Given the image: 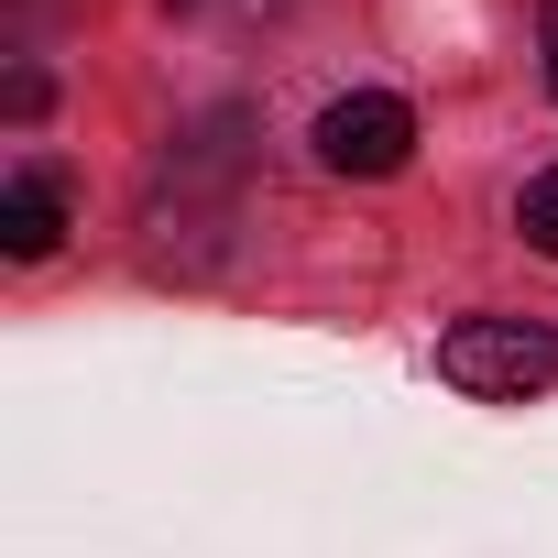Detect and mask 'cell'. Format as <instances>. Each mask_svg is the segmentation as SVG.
<instances>
[{"instance_id":"6da1fadb","label":"cell","mask_w":558,"mask_h":558,"mask_svg":"<svg viewBox=\"0 0 558 558\" xmlns=\"http://www.w3.org/2000/svg\"><path fill=\"white\" fill-rule=\"evenodd\" d=\"M438 373H449L460 395L525 405L536 384H558V329H536V318H460V329L438 340Z\"/></svg>"},{"instance_id":"7a4b0ae2","label":"cell","mask_w":558,"mask_h":558,"mask_svg":"<svg viewBox=\"0 0 558 558\" xmlns=\"http://www.w3.org/2000/svg\"><path fill=\"white\" fill-rule=\"evenodd\" d=\"M405 154H416V110L395 88H351V99L318 110V165L329 175H405Z\"/></svg>"},{"instance_id":"3957f363","label":"cell","mask_w":558,"mask_h":558,"mask_svg":"<svg viewBox=\"0 0 558 558\" xmlns=\"http://www.w3.org/2000/svg\"><path fill=\"white\" fill-rule=\"evenodd\" d=\"M66 241V197L45 186V175H12V186H0V252H12V263H45Z\"/></svg>"},{"instance_id":"277c9868","label":"cell","mask_w":558,"mask_h":558,"mask_svg":"<svg viewBox=\"0 0 558 558\" xmlns=\"http://www.w3.org/2000/svg\"><path fill=\"white\" fill-rule=\"evenodd\" d=\"M514 219H525V241H536V252L558 263V165H547V175L525 186V208H514Z\"/></svg>"},{"instance_id":"5b68a950","label":"cell","mask_w":558,"mask_h":558,"mask_svg":"<svg viewBox=\"0 0 558 558\" xmlns=\"http://www.w3.org/2000/svg\"><path fill=\"white\" fill-rule=\"evenodd\" d=\"M536 34H547V88H558V0H547V12H536Z\"/></svg>"}]
</instances>
